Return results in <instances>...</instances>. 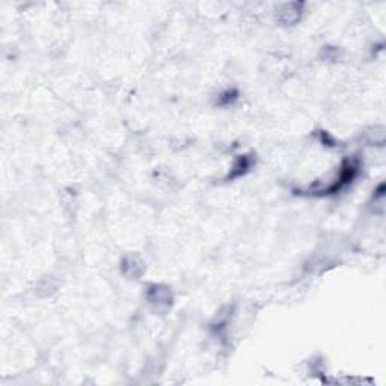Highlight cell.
Masks as SVG:
<instances>
[{"label":"cell","instance_id":"3957f363","mask_svg":"<svg viewBox=\"0 0 386 386\" xmlns=\"http://www.w3.org/2000/svg\"><path fill=\"white\" fill-rule=\"evenodd\" d=\"M236 98H237V92H236V91H226V92H223V94L220 95L219 104L228 106V104L233 103V100H236Z\"/></svg>","mask_w":386,"mask_h":386},{"label":"cell","instance_id":"7a4b0ae2","mask_svg":"<svg viewBox=\"0 0 386 386\" xmlns=\"http://www.w3.org/2000/svg\"><path fill=\"white\" fill-rule=\"evenodd\" d=\"M251 165H252L251 157H248V156H242V157H239L237 163H236V165H234V168H233V172H231V174L228 175V178H237V177H240V175L246 174V172L249 171Z\"/></svg>","mask_w":386,"mask_h":386},{"label":"cell","instance_id":"6da1fadb","mask_svg":"<svg viewBox=\"0 0 386 386\" xmlns=\"http://www.w3.org/2000/svg\"><path fill=\"white\" fill-rule=\"evenodd\" d=\"M149 300L157 305H169L171 303L169 290L168 288L162 290L160 285H154L152 290H149Z\"/></svg>","mask_w":386,"mask_h":386}]
</instances>
